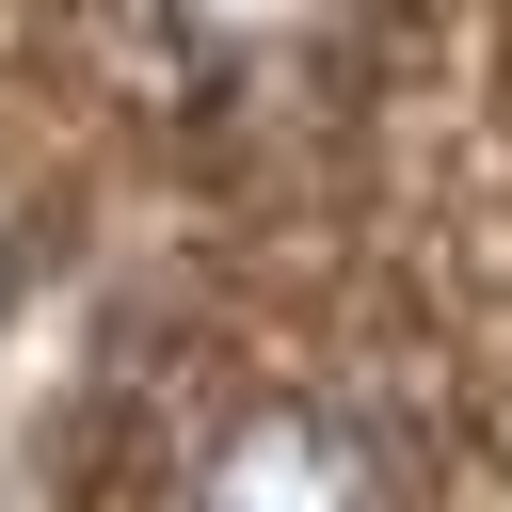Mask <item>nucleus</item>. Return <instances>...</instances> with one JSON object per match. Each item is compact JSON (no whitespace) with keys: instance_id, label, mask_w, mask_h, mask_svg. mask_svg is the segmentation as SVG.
I'll return each instance as SVG.
<instances>
[{"instance_id":"1","label":"nucleus","mask_w":512,"mask_h":512,"mask_svg":"<svg viewBox=\"0 0 512 512\" xmlns=\"http://www.w3.org/2000/svg\"><path fill=\"white\" fill-rule=\"evenodd\" d=\"M80 32L176 128H304L368 80L384 0H80Z\"/></svg>"},{"instance_id":"2","label":"nucleus","mask_w":512,"mask_h":512,"mask_svg":"<svg viewBox=\"0 0 512 512\" xmlns=\"http://www.w3.org/2000/svg\"><path fill=\"white\" fill-rule=\"evenodd\" d=\"M176 512H416L400 416L320 368H240L176 416Z\"/></svg>"},{"instance_id":"3","label":"nucleus","mask_w":512,"mask_h":512,"mask_svg":"<svg viewBox=\"0 0 512 512\" xmlns=\"http://www.w3.org/2000/svg\"><path fill=\"white\" fill-rule=\"evenodd\" d=\"M16 288H32V240H16V208H0V320H16Z\"/></svg>"}]
</instances>
